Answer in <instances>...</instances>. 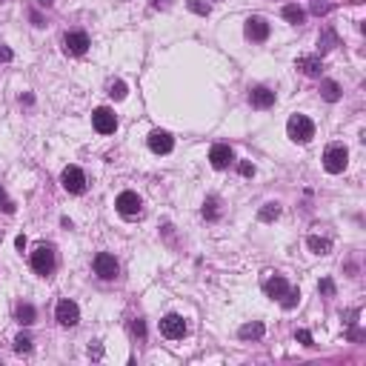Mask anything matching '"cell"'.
<instances>
[{
    "mask_svg": "<svg viewBox=\"0 0 366 366\" xmlns=\"http://www.w3.org/2000/svg\"><path fill=\"white\" fill-rule=\"evenodd\" d=\"M286 132H289V137L295 143H309L315 137V123L309 120L306 114H292L289 123H286Z\"/></svg>",
    "mask_w": 366,
    "mask_h": 366,
    "instance_id": "obj_1",
    "label": "cell"
},
{
    "mask_svg": "<svg viewBox=\"0 0 366 366\" xmlns=\"http://www.w3.org/2000/svg\"><path fill=\"white\" fill-rule=\"evenodd\" d=\"M346 160H349L346 146H329L323 152V169L329 172V175H341L346 169Z\"/></svg>",
    "mask_w": 366,
    "mask_h": 366,
    "instance_id": "obj_2",
    "label": "cell"
},
{
    "mask_svg": "<svg viewBox=\"0 0 366 366\" xmlns=\"http://www.w3.org/2000/svg\"><path fill=\"white\" fill-rule=\"evenodd\" d=\"M55 318H57V323L60 326H78L80 323V309H78V303L75 300H69V297H63L60 303H57V309H55Z\"/></svg>",
    "mask_w": 366,
    "mask_h": 366,
    "instance_id": "obj_3",
    "label": "cell"
},
{
    "mask_svg": "<svg viewBox=\"0 0 366 366\" xmlns=\"http://www.w3.org/2000/svg\"><path fill=\"white\" fill-rule=\"evenodd\" d=\"M60 181H63V189L72 192V194L86 192V175H83V169H78V166H66L63 175H60Z\"/></svg>",
    "mask_w": 366,
    "mask_h": 366,
    "instance_id": "obj_4",
    "label": "cell"
},
{
    "mask_svg": "<svg viewBox=\"0 0 366 366\" xmlns=\"http://www.w3.org/2000/svg\"><path fill=\"white\" fill-rule=\"evenodd\" d=\"M32 269L37 274H49L55 269V252L49 249V246H37L32 252Z\"/></svg>",
    "mask_w": 366,
    "mask_h": 366,
    "instance_id": "obj_5",
    "label": "cell"
},
{
    "mask_svg": "<svg viewBox=\"0 0 366 366\" xmlns=\"http://www.w3.org/2000/svg\"><path fill=\"white\" fill-rule=\"evenodd\" d=\"M92 123H94V129L100 135H112L114 129H117V117H114L112 109L100 106V109H94V114H92Z\"/></svg>",
    "mask_w": 366,
    "mask_h": 366,
    "instance_id": "obj_6",
    "label": "cell"
},
{
    "mask_svg": "<svg viewBox=\"0 0 366 366\" xmlns=\"http://www.w3.org/2000/svg\"><path fill=\"white\" fill-rule=\"evenodd\" d=\"M114 206H117V212H120L123 217H135V215H140V197H137V192H129V189L117 194Z\"/></svg>",
    "mask_w": 366,
    "mask_h": 366,
    "instance_id": "obj_7",
    "label": "cell"
},
{
    "mask_svg": "<svg viewBox=\"0 0 366 366\" xmlns=\"http://www.w3.org/2000/svg\"><path fill=\"white\" fill-rule=\"evenodd\" d=\"M160 332L169 338V341H181L183 335H186V320L181 315H166V318L160 320Z\"/></svg>",
    "mask_w": 366,
    "mask_h": 366,
    "instance_id": "obj_8",
    "label": "cell"
},
{
    "mask_svg": "<svg viewBox=\"0 0 366 366\" xmlns=\"http://www.w3.org/2000/svg\"><path fill=\"white\" fill-rule=\"evenodd\" d=\"M94 274L103 277V280H114L117 277V261H114L112 255H106V252L94 255Z\"/></svg>",
    "mask_w": 366,
    "mask_h": 366,
    "instance_id": "obj_9",
    "label": "cell"
},
{
    "mask_svg": "<svg viewBox=\"0 0 366 366\" xmlns=\"http://www.w3.org/2000/svg\"><path fill=\"white\" fill-rule=\"evenodd\" d=\"M149 149L155 152V155H169L172 149H175V140L166 129H155L152 135H149Z\"/></svg>",
    "mask_w": 366,
    "mask_h": 366,
    "instance_id": "obj_10",
    "label": "cell"
},
{
    "mask_svg": "<svg viewBox=\"0 0 366 366\" xmlns=\"http://www.w3.org/2000/svg\"><path fill=\"white\" fill-rule=\"evenodd\" d=\"M209 160H212L215 169H226L229 163L235 160V155H232V149H229L226 143H215V146L209 149Z\"/></svg>",
    "mask_w": 366,
    "mask_h": 366,
    "instance_id": "obj_11",
    "label": "cell"
},
{
    "mask_svg": "<svg viewBox=\"0 0 366 366\" xmlns=\"http://www.w3.org/2000/svg\"><path fill=\"white\" fill-rule=\"evenodd\" d=\"M63 43H66L69 55H83V52L89 49V34L86 32H69Z\"/></svg>",
    "mask_w": 366,
    "mask_h": 366,
    "instance_id": "obj_12",
    "label": "cell"
},
{
    "mask_svg": "<svg viewBox=\"0 0 366 366\" xmlns=\"http://www.w3.org/2000/svg\"><path fill=\"white\" fill-rule=\"evenodd\" d=\"M246 37L258 40V43H261V40H266V37H269V23L263 20V17H258V14H255V17H249V20H246Z\"/></svg>",
    "mask_w": 366,
    "mask_h": 366,
    "instance_id": "obj_13",
    "label": "cell"
},
{
    "mask_svg": "<svg viewBox=\"0 0 366 366\" xmlns=\"http://www.w3.org/2000/svg\"><path fill=\"white\" fill-rule=\"evenodd\" d=\"M249 100H252V106H258V109H269V106H274V92L266 89V86H258V89L249 92Z\"/></svg>",
    "mask_w": 366,
    "mask_h": 366,
    "instance_id": "obj_14",
    "label": "cell"
},
{
    "mask_svg": "<svg viewBox=\"0 0 366 366\" xmlns=\"http://www.w3.org/2000/svg\"><path fill=\"white\" fill-rule=\"evenodd\" d=\"M240 341H258V338H263L266 335V326H263L261 320H252V323H243L240 326Z\"/></svg>",
    "mask_w": 366,
    "mask_h": 366,
    "instance_id": "obj_15",
    "label": "cell"
},
{
    "mask_svg": "<svg viewBox=\"0 0 366 366\" xmlns=\"http://www.w3.org/2000/svg\"><path fill=\"white\" fill-rule=\"evenodd\" d=\"M289 289V283H286V277H280V274H274V277H269L266 283H263V292L269 297H280Z\"/></svg>",
    "mask_w": 366,
    "mask_h": 366,
    "instance_id": "obj_16",
    "label": "cell"
},
{
    "mask_svg": "<svg viewBox=\"0 0 366 366\" xmlns=\"http://www.w3.org/2000/svg\"><path fill=\"white\" fill-rule=\"evenodd\" d=\"M297 69H303L309 78H318L320 72H323V63H320V57H300V60H297Z\"/></svg>",
    "mask_w": 366,
    "mask_h": 366,
    "instance_id": "obj_17",
    "label": "cell"
},
{
    "mask_svg": "<svg viewBox=\"0 0 366 366\" xmlns=\"http://www.w3.org/2000/svg\"><path fill=\"white\" fill-rule=\"evenodd\" d=\"M306 246H309V252H315V255H329V252H332V240L318 238V235H309Z\"/></svg>",
    "mask_w": 366,
    "mask_h": 366,
    "instance_id": "obj_18",
    "label": "cell"
},
{
    "mask_svg": "<svg viewBox=\"0 0 366 366\" xmlns=\"http://www.w3.org/2000/svg\"><path fill=\"white\" fill-rule=\"evenodd\" d=\"M320 97L329 100V103L341 100V86H338L335 80H323V83H320Z\"/></svg>",
    "mask_w": 366,
    "mask_h": 366,
    "instance_id": "obj_19",
    "label": "cell"
},
{
    "mask_svg": "<svg viewBox=\"0 0 366 366\" xmlns=\"http://www.w3.org/2000/svg\"><path fill=\"white\" fill-rule=\"evenodd\" d=\"M338 46V34L332 32V29H323V32L318 34V49L320 52H332Z\"/></svg>",
    "mask_w": 366,
    "mask_h": 366,
    "instance_id": "obj_20",
    "label": "cell"
},
{
    "mask_svg": "<svg viewBox=\"0 0 366 366\" xmlns=\"http://www.w3.org/2000/svg\"><path fill=\"white\" fill-rule=\"evenodd\" d=\"M277 217H280V206L277 203H263L261 212H258V220H261V223H272Z\"/></svg>",
    "mask_w": 366,
    "mask_h": 366,
    "instance_id": "obj_21",
    "label": "cell"
},
{
    "mask_svg": "<svg viewBox=\"0 0 366 366\" xmlns=\"http://www.w3.org/2000/svg\"><path fill=\"white\" fill-rule=\"evenodd\" d=\"M283 17H286L289 23H295V26H297V23H303L306 11L300 9V6H295V3H289V6H283Z\"/></svg>",
    "mask_w": 366,
    "mask_h": 366,
    "instance_id": "obj_22",
    "label": "cell"
},
{
    "mask_svg": "<svg viewBox=\"0 0 366 366\" xmlns=\"http://www.w3.org/2000/svg\"><path fill=\"white\" fill-rule=\"evenodd\" d=\"M277 300H280V306H283V309H295L297 300H300V292H297V289H286Z\"/></svg>",
    "mask_w": 366,
    "mask_h": 366,
    "instance_id": "obj_23",
    "label": "cell"
},
{
    "mask_svg": "<svg viewBox=\"0 0 366 366\" xmlns=\"http://www.w3.org/2000/svg\"><path fill=\"white\" fill-rule=\"evenodd\" d=\"M17 320H20L23 326L34 323V306L32 303H20V306H17Z\"/></svg>",
    "mask_w": 366,
    "mask_h": 366,
    "instance_id": "obj_24",
    "label": "cell"
},
{
    "mask_svg": "<svg viewBox=\"0 0 366 366\" xmlns=\"http://www.w3.org/2000/svg\"><path fill=\"white\" fill-rule=\"evenodd\" d=\"M14 352L29 355L32 352V338H29V335H17V338H14Z\"/></svg>",
    "mask_w": 366,
    "mask_h": 366,
    "instance_id": "obj_25",
    "label": "cell"
},
{
    "mask_svg": "<svg viewBox=\"0 0 366 366\" xmlns=\"http://www.w3.org/2000/svg\"><path fill=\"white\" fill-rule=\"evenodd\" d=\"M126 92H129V89H126V83H123V80H114L112 86H109V94H112L114 100H123V97H126Z\"/></svg>",
    "mask_w": 366,
    "mask_h": 366,
    "instance_id": "obj_26",
    "label": "cell"
},
{
    "mask_svg": "<svg viewBox=\"0 0 366 366\" xmlns=\"http://www.w3.org/2000/svg\"><path fill=\"white\" fill-rule=\"evenodd\" d=\"M203 217H209V220H215L217 217V197H209L203 203Z\"/></svg>",
    "mask_w": 366,
    "mask_h": 366,
    "instance_id": "obj_27",
    "label": "cell"
},
{
    "mask_svg": "<svg viewBox=\"0 0 366 366\" xmlns=\"http://www.w3.org/2000/svg\"><path fill=\"white\" fill-rule=\"evenodd\" d=\"M318 292H323L326 297H335V280H332V277H323L318 283Z\"/></svg>",
    "mask_w": 366,
    "mask_h": 366,
    "instance_id": "obj_28",
    "label": "cell"
},
{
    "mask_svg": "<svg viewBox=\"0 0 366 366\" xmlns=\"http://www.w3.org/2000/svg\"><path fill=\"white\" fill-rule=\"evenodd\" d=\"M186 6H189V9L194 11V14H209V6H206V3H200V0H186Z\"/></svg>",
    "mask_w": 366,
    "mask_h": 366,
    "instance_id": "obj_29",
    "label": "cell"
},
{
    "mask_svg": "<svg viewBox=\"0 0 366 366\" xmlns=\"http://www.w3.org/2000/svg\"><path fill=\"white\" fill-rule=\"evenodd\" d=\"M295 338H297L300 343H303V346H315V341H312V332H309V329H297Z\"/></svg>",
    "mask_w": 366,
    "mask_h": 366,
    "instance_id": "obj_30",
    "label": "cell"
},
{
    "mask_svg": "<svg viewBox=\"0 0 366 366\" xmlns=\"http://www.w3.org/2000/svg\"><path fill=\"white\" fill-rule=\"evenodd\" d=\"M0 209H3V212H14V203H11L9 197H6V192H3V186H0Z\"/></svg>",
    "mask_w": 366,
    "mask_h": 366,
    "instance_id": "obj_31",
    "label": "cell"
},
{
    "mask_svg": "<svg viewBox=\"0 0 366 366\" xmlns=\"http://www.w3.org/2000/svg\"><path fill=\"white\" fill-rule=\"evenodd\" d=\"M132 332L143 341V338H146V323H143V320H132Z\"/></svg>",
    "mask_w": 366,
    "mask_h": 366,
    "instance_id": "obj_32",
    "label": "cell"
},
{
    "mask_svg": "<svg viewBox=\"0 0 366 366\" xmlns=\"http://www.w3.org/2000/svg\"><path fill=\"white\" fill-rule=\"evenodd\" d=\"M89 358H92V361H100V358H103V346H100L97 341L89 346Z\"/></svg>",
    "mask_w": 366,
    "mask_h": 366,
    "instance_id": "obj_33",
    "label": "cell"
},
{
    "mask_svg": "<svg viewBox=\"0 0 366 366\" xmlns=\"http://www.w3.org/2000/svg\"><path fill=\"white\" fill-rule=\"evenodd\" d=\"M11 57H14V52H11L9 46H0V63H9Z\"/></svg>",
    "mask_w": 366,
    "mask_h": 366,
    "instance_id": "obj_34",
    "label": "cell"
},
{
    "mask_svg": "<svg viewBox=\"0 0 366 366\" xmlns=\"http://www.w3.org/2000/svg\"><path fill=\"white\" fill-rule=\"evenodd\" d=\"M240 175H243V178H252V175H255V166H252L249 160H243V163H240Z\"/></svg>",
    "mask_w": 366,
    "mask_h": 366,
    "instance_id": "obj_35",
    "label": "cell"
},
{
    "mask_svg": "<svg viewBox=\"0 0 366 366\" xmlns=\"http://www.w3.org/2000/svg\"><path fill=\"white\" fill-rule=\"evenodd\" d=\"M312 11H315V14H326L329 6H326V3H312Z\"/></svg>",
    "mask_w": 366,
    "mask_h": 366,
    "instance_id": "obj_36",
    "label": "cell"
},
{
    "mask_svg": "<svg viewBox=\"0 0 366 366\" xmlns=\"http://www.w3.org/2000/svg\"><path fill=\"white\" fill-rule=\"evenodd\" d=\"M32 23H34V26H46V23H43V17H40L37 11H32Z\"/></svg>",
    "mask_w": 366,
    "mask_h": 366,
    "instance_id": "obj_37",
    "label": "cell"
},
{
    "mask_svg": "<svg viewBox=\"0 0 366 366\" xmlns=\"http://www.w3.org/2000/svg\"><path fill=\"white\" fill-rule=\"evenodd\" d=\"M361 338H364V332H358V329L349 332V341H361Z\"/></svg>",
    "mask_w": 366,
    "mask_h": 366,
    "instance_id": "obj_38",
    "label": "cell"
},
{
    "mask_svg": "<svg viewBox=\"0 0 366 366\" xmlns=\"http://www.w3.org/2000/svg\"><path fill=\"white\" fill-rule=\"evenodd\" d=\"M14 246H17V249H26V238H23V235H17V240H14Z\"/></svg>",
    "mask_w": 366,
    "mask_h": 366,
    "instance_id": "obj_39",
    "label": "cell"
},
{
    "mask_svg": "<svg viewBox=\"0 0 366 366\" xmlns=\"http://www.w3.org/2000/svg\"><path fill=\"white\" fill-rule=\"evenodd\" d=\"M152 3H155L158 9H160V6H169V0H152Z\"/></svg>",
    "mask_w": 366,
    "mask_h": 366,
    "instance_id": "obj_40",
    "label": "cell"
},
{
    "mask_svg": "<svg viewBox=\"0 0 366 366\" xmlns=\"http://www.w3.org/2000/svg\"><path fill=\"white\" fill-rule=\"evenodd\" d=\"M40 6H46V9H49V6H55V0H40Z\"/></svg>",
    "mask_w": 366,
    "mask_h": 366,
    "instance_id": "obj_41",
    "label": "cell"
}]
</instances>
